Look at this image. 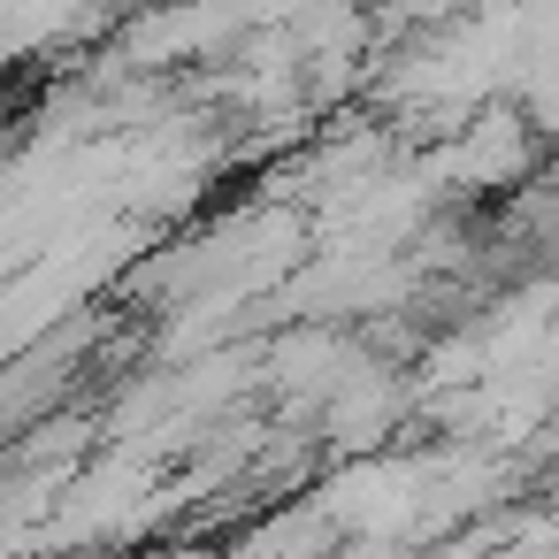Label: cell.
Masks as SVG:
<instances>
[{"label":"cell","mask_w":559,"mask_h":559,"mask_svg":"<svg viewBox=\"0 0 559 559\" xmlns=\"http://www.w3.org/2000/svg\"><path fill=\"white\" fill-rule=\"evenodd\" d=\"M521 162H528V123H521L513 108H490V116H483L467 139H452V154H444V169H452L460 185H513Z\"/></svg>","instance_id":"6da1fadb"},{"label":"cell","mask_w":559,"mask_h":559,"mask_svg":"<svg viewBox=\"0 0 559 559\" xmlns=\"http://www.w3.org/2000/svg\"><path fill=\"white\" fill-rule=\"evenodd\" d=\"M162 559H207V551H162Z\"/></svg>","instance_id":"7a4b0ae2"}]
</instances>
